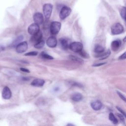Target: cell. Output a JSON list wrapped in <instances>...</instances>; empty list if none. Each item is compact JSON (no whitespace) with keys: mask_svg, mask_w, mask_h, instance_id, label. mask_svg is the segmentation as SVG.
I'll use <instances>...</instances> for the list:
<instances>
[{"mask_svg":"<svg viewBox=\"0 0 126 126\" xmlns=\"http://www.w3.org/2000/svg\"><path fill=\"white\" fill-rule=\"evenodd\" d=\"M91 106L93 109L95 111H98L101 109L102 104L99 100H95L91 102Z\"/></svg>","mask_w":126,"mask_h":126,"instance_id":"obj_12","label":"cell"},{"mask_svg":"<svg viewBox=\"0 0 126 126\" xmlns=\"http://www.w3.org/2000/svg\"><path fill=\"white\" fill-rule=\"evenodd\" d=\"M11 95L12 93L10 89L7 86L4 87L2 91V98L5 99H9L11 97Z\"/></svg>","mask_w":126,"mask_h":126,"instance_id":"obj_9","label":"cell"},{"mask_svg":"<svg viewBox=\"0 0 126 126\" xmlns=\"http://www.w3.org/2000/svg\"><path fill=\"white\" fill-rule=\"evenodd\" d=\"M46 44L50 48H54L57 45V40L54 36H50L47 39Z\"/></svg>","mask_w":126,"mask_h":126,"instance_id":"obj_10","label":"cell"},{"mask_svg":"<svg viewBox=\"0 0 126 126\" xmlns=\"http://www.w3.org/2000/svg\"><path fill=\"white\" fill-rule=\"evenodd\" d=\"M116 108L117 109V110H119V111L124 116V117L126 119V113L125 112V111H124V110L122 109H121L120 107H118V106H117L116 107Z\"/></svg>","mask_w":126,"mask_h":126,"instance_id":"obj_28","label":"cell"},{"mask_svg":"<svg viewBox=\"0 0 126 126\" xmlns=\"http://www.w3.org/2000/svg\"><path fill=\"white\" fill-rule=\"evenodd\" d=\"M110 54H111V52L109 50H108L107 51H106V52L98 54L97 56H95V57L99 58L100 60H104L107 58V57H108L110 55Z\"/></svg>","mask_w":126,"mask_h":126,"instance_id":"obj_15","label":"cell"},{"mask_svg":"<svg viewBox=\"0 0 126 126\" xmlns=\"http://www.w3.org/2000/svg\"><path fill=\"white\" fill-rule=\"evenodd\" d=\"M42 38V33L41 32L39 31V32H38L37 33H36V34L32 36V37L31 38V40L32 42L34 43L35 44L38 42L40 41V40H41Z\"/></svg>","mask_w":126,"mask_h":126,"instance_id":"obj_11","label":"cell"},{"mask_svg":"<svg viewBox=\"0 0 126 126\" xmlns=\"http://www.w3.org/2000/svg\"><path fill=\"white\" fill-rule=\"evenodd\" d=\"M42 9L45 19H49L52 14L53 10V5L51 3H45L43 5Z\"/></svg>","mask_w":126,"mask_h":126,"instance_id":"obj_1","label":"cell"},{"mask_svg":"<svg viewBox=\"0 0 126 126\" xmlns=\"http://www.w3.org/2000/svg\"><path fill=\"white\" fill-rule=\"evenodd\" d=\"M44 83V80L42 79H35L32 81L31 85L34 87H42Z\"/></svg>","mask_w":126,"mask_h":126,"instance_id":"obj_13","label":"cell"},{"mask_svg":"<svg viewBox=\"0 0 126 126\" xmlns=\"http://www.w3.org/2000/svg\"><path fill=\"white\" fill-rule=\"evenodd\" d=\"M79 53L83 58H88L89 57V55L86 52H85L84 51H83V50L82 51H81L80 52H79Z\"/></svg>","mask_w":126,"mask_h":126,"instance_id":"obj_26","label":"cell"},{"mask_svg":"<svg viewBox=\"0 0 126 126\" xmlns=\"http://www.w3.org/2000/svg\"><path fill=\"white\" fill-rule=\"evenodd\" d=\"M117 115L118 116V117L120 118V119L123 121V122H125V119H124V116L121 113V114H119V113H116Z\"/></svg>","mask_w":126,"mask_h":126,"instance_id":"obj_30","label":"cell"},{"mask_svg":"<svg viewBox=\"0 0 126 126\" xmlns=\"http://www.w3.org/2000/svg\"><path fill=\"white\" fill-rule=\"evenodd\" d=\"M123 41L124 42H126V36H125L124 39H123Z\"/></svg>","mask_w":126,"mask_h":126,"instance_id":"obj_33","label":"cell"},{"mask_svg":"<svg viewBox=\"0 0 126 126\" xmlns=\"http://www.w3.org/2000/svg\"><path fill=\"white\" fill-rule=\"evenodd\" d=\"M16 47V51L19 53H22L27 50L28 45L26 41H23L19 43Z\"/></svg>","mask_w":126,"mask_h":126,"instance_id":"obj_7","label":"cell"},{"mask_svg":"<svg viewBox=\"0 0 126 126\" xmlns=\"http://www.w3.org/2000/svg\"><path fill=\"white\" fill-rule=\"evenodd\" d=\"M20 69L21 71H23V72H25L29 73V72H30V71L29 69H27V68H20Z\"/></svg>","mask_w":126,"mask_h":126,"instance_id":"obj_32","label":"cell"},{"mask_svg":"<svg viewBox=\"0 0 126 126\" xmlns=\"http://www.w3.org/2000/svg\"><path fill=\"white\" fill-rule=\"evenodd\" d=\"M60 42L62 48L64 50H67L69 48V45L67 41L64 38H61Z\"/></svg>","mask_w":126,"mask_h":126,"instance_id":"obj_16","label":"cell"},{"mask_svg":"<svg viewBox=\"0 0 126 126\" xmlns=\"http://www.w3.org/2000/svg\"><path fill=\"white\" fill-rule=\"evenodd\" d=\"M38 54V52L36 51H31L30 52H28L25 54V56H36Z\"/></svg>","mask_w":126,"mask_h":126,"instance_id":"obj_25","label":"cell"},{"mask_svg":"<svg viewBox=\"0 0 126 126\" xmlns=\"http://www.w3.org/2000/svg\"><path fill=\"white\" fill-rule=\"evenodd\" d=\"M106 63L104 62V63H95V64H94L93 65V66H101V65H102L104 64H105Z\"/></svg>","mask_w":126,"mask_h":126,"instance_id":"obj_31","label":"cell"},{"mask_svg":"<svg viewBox=\"0 0 126 126\" xmlns=\"http://www.w3.org/2000/svg\"><path fill=\"white\" fill-rule=\"evenodd\" d=\"M41 56L42 58H43L44 59H46V60H53L54 59L53 57H52L50 55H49L45 53H44V52H42L41 54Z\"/></svg>","mask_w":126,"mask_h":126,"instance_id":"obj_23","label":"cell"},{"mask_svg":"<svg viewBox=\"0 0 126 126\" xmlns=\"http://www.w3.org/2000/svg\"><path fill=\"white\" fill-rule=\"evenodd\" d=\"M83 98V96L80 93H75L72 96H71V99L76 102H78L80 100H81Z\"/></svg>","mask_w":126,"mask_h":126,"instance_id":"obj_17","label":"cell"},{"mask_svg":"<svg viewBox=\"0 0 126 126\" xmlns=\"http://www.w3.org/2000/svg\"><path fill=\"white\" fill-rule=\"evenodd\" d=\"M121 45V41L120 40H114L112 42L111 44V49L113 51H116L120 48Z\"/></svg>","mask_w":126,"mask_h":126,"instance_id":"obj_14","label":"cell"},{"mask_svg":"<svg viewBox=\"0 0 126 126\" xmlns=\"http://www.w3.org/2000/svg\"><path fill=\"white\" fill-rule=\"evenodd\" d=\"M61 28V24L58 21L52 22L50 26V30L51 34L53 35L57 34L59 32Z\"/></svg>","mask_w":126,"mask_h":126,"instance_id":"obj_2","label":"cell"},{"mask_svg":"<svg viewBox=\"0 0 126 126\" xmlns=\"http://www.w3.org/2000/svg\"><path fill=\"white\" fill-rule=\"evenodd\" d=\"M71 12V9L67 6H63L60 12L59 16L61 20H64L67 17H68Z\"/></svg>","mask_w":126,"mask_h":126,"instance_id":"obj_3","label":"cell"},{"mask_svg":"<svg viewBox=\"0 0 126 126\" xmlns=\"http://www.w3.org/2000/svg\"><path fill=\"white\" fill-rule=\"evenodd\" d=\"M45 44V42L43 40H40V41L38 42L37 43H35L34 45V47L36 49H41L42 48Z\"/></svg>","mask_w":126,"mask_h":126,"instance_id":"obj_22","label":"cell"},{"mask_svg":"<svg viewBox=\"0 0 126 126\" xmlns=\"http://www.w3.org/2000/svg\"><path fill=\"white\" fill-rule=\"evenodd\" d=\"M28 31V32L32 35L36 34V33H37L40 31L39 25L35 23L32 24L29 26Z\"/></svg>","mask_w":126,"mask_h":126,"instance_id":"obj_6","label":"cell"},{"mask_svg":"<svg viewBox=\"0 0 126 126\" xmlns=\"http://www.w3.org/2000/svg\"><path fill=\"white\" fill-rule=\"evenodd\" d=\"M104 51V48L99 44H97L94 46V52L97 54H100L103 53Z\"/></svg>","mask_w":126,"mask_h":126,"instance_id":"obj_19","label":"cell"},{"mask_svg":"<svg viewBox=\"0 0 126 126\" xmlns=\"http://www.w3.org/2000/svg\"><path fill=\"white\" fill-rule=\"evenodd\" d=\"M24 37L23 35H19L18 37H17L14 41L12 43V44H11V46L12 47H14V46H16L19 43H20L22 40L23 39Z\"/></svg>","mask_w":126,"mask_h":126,"instance_id":"obj_18","label":"cell"},{"mask_svg":"<svg viewBox=\"0 0 126 126\" xmlns=\"http://www.w3.org/2000/svg\"><path fill=\"white\" fill-rule=\"evenodd\" d=\"M117 94H118V95L119 96V97H120L123 100H124L125 102H126V97H125L121 93H120V92H119V91H117Z\"/></svg>","mask_w":126,"mask_h":126,"instance_id":"obj_27","label":"cell"},{"mask_svg":"<svg viewBox=\"0 0 126 126\" xmlns=\"http://www.w3.org/2000/svg\"><path fill=\"white\" fill-rule=\"evenodd\" d=\"M119 60H125L126 59V51L123 54H122L119 57Z\"/></svg>","mask_w":126,"mask_h":126,"instance_id":"obj_29","label":"cell"},{"mask_svg":"<svg viewBox=\"0 0 126 126\" xmlns=\"http://www.w3.org/2000/svg\"><path fill=\"white\" fill-rule=\"evenodd\" d=\"M109 119L112 122V123L114 124H117L118 123V120L117 119V118L115 117L114 115L112 113H110L109 114Z\"/></svg>","mask_w":126,"mask_h":126,"instance_id":"obj_21","label":"cell"},{"mask_svg":"<svg viewBox=\"0 0 126 126\" xmlns=\"http://www.w3.org/2000/svg\"><path fill=\"white\" fill-rule=\"evenodd\" d=\"M83 46L82 43L80 42H73L69 44V48L75 53H79L83 50Z\"/></svg>","mask_w":126,"mask_h":126,"instance_id":"obj_5","label":"cell"},{"mask_svg":"<svg viewBox=\"0 0 126 126\" xmlns=\"http://www.w3.org/2000/svg\"><path fill=\"white\" fill-rule=\"evenodd\" d=\"M33 19L34 23L39 25L42 24L44 22L43 15L40 12H36L34 13L33 16Z\"/></svg>","mask_w":126,"mask_h":126,"instance_id":"obj_8","label":"cell"},{"mask_svg":"<svg viewBox=\"0 0 126 126\" xmlns=\"http://www.w3.org/2000/svg\"><path fill=\"white\" fill-rule=\"evenodd\" d=\"M124 27L120 23H117L114 24L111 29V32L114 35H117L122 33L124 32Z\"/></svg>","mask_w":126,"mask_h":126,"instance_id":"obj_4","label":"cell"},{"mask_svg":"<svg viewBox=\"0 0 126 126\" xmlns=\"http://www.w3.org/2000/svg\"><path fill=\"white\" fill-rule=\"evenodd\" d=\"M69 58L70 60H71L72 61H73L75 62L78 63H83V60L82 59H81V58L75 56H73V55H70L69 56Z\"/></svg>","mask_w":126,"mask_h":126,"instance_id":"obj_20","label":"cell"},{"mask_svg":"<svg viewBox=\"0 0 126 126\" xmlns=\"http://www.w3.org/2000/svg\"><path fill=\"white\" fill-rule=\"evenodd\" d=\"M120 15L123 19H124L126 15V7H122L120 10Z\"/></svg>","mask_w":126,"mask_h":126,"instance_id":"obj_24","label":"cell"},{"mask_svg":"<svg viewBox=\"0 0 126 126\" xmlns=\"http://www.w3.org/2000/svg\"><path fill=\"white\" fill-rule=\"evenodd\" d=\"M124 20H125V21H126V16H125V18H124Z\"/></svg>","mask_w":126,"mask_h":126,"instance_id":"obj_34","label":"cell"}]
</instances>
